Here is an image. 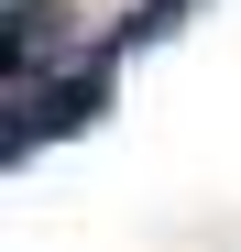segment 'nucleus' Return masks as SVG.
<instances>
[{"label": "nucleus", "mask_w": 241, "mask_h": 252, "mask_svg": "<svg viewBox=\"0 0 241 252\" xmlns=\"http://www.w3.org/2000/svg\"><path fill=\"white\" fill-rule=\"evenodd\" d=\"M176 11H186V0H143V11H120V33H110L99 55L120 66V55H132V44H165V22H176Z\"/></svg>", "instance_id": "7ed1b4c3"}, {"label": "nucleus", "mask_w": 241, "mask_h": 252, "mask_svg": "<svg viewBox=\"0 0 241 252\" xmlns=\"http://www.w3.org/2000/svg\"><path fill=\"white\" fill-rule=\"evenodd\" d=\"M66 33V0H11V88L33 77V44H55Z\"/></svg>", "instance_id": "f03ea898"}, {"label": "nucleus", "mask_w": 241, "mask_h": 252, "mask_svg": "<svg viewBox=\"0 0 241 252\" xmlns=\"http://www.w3.org/2000/svg\"><path fill=\"white\" fill-rule=\"evenodd\" d=\"M110 110V55H88L77 77H55V88H11V132H0V154H33V143H66V132H88V121Z\"/></svg>", "instance_id": "f257e3e1"}]
</instances>
